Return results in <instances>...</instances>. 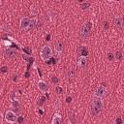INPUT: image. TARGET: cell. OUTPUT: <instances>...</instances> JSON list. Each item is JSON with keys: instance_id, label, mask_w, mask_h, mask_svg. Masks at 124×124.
<instances>
[{"instance_id": "1", "label": "cell", "mask_w": 124, "mask_h": 124, "mask_svg": "<svg viewBox=\"0 0 124 124\" xmlns=\"http://www.w3.org/2000/svg\"><path fill=\"white\" fill-rule=\"evenodd\" d=\"M52 54H53V51H52V48L50 47V46L46 45V46H42V48L40 50V57L44 62L48 61L50 59V57L52 56Z\"/></svg>"}, {"instance_id": "2", "label": "cell", "mask_w": 124, "mask_h": 124, "mask_svg": "<svg viewBox=\"0 0 124 124\" xmlns=\"http://www.w3.org/2000/svg\"><path fill=\"white\" fill-rule=\"evenodd\" d=\"M91 29H92V22L88 21L85 24H83V26L80 29V37L83 40H86L89 38L90 33H91Z\"/></svg>"}, {"instance_id": "3", "label": "cell", "mask_w": 124, "mask_h": 124, "mask_svg": "<svg viewBox=\"0 0 124 124\" xmlns=\"http://www.w3.org/2000/svg\"><path fill=\"white\" fill-rule=\"evenodd\" d=\"M5 120L8 122V123H11V124H13V123H16V121H17V116H16V112H14L13 110H11V109H9V110H7L6 112H5Z\"/></svg>"}, {"instance_id": "4", "label": "cell", "mask_w": 124, "mask_h": 124, "mask_svg": "<svg viewBox=\"0 0 124 124\" xmlns=\"http://www.w3.org/2000/svg\"><path fill=\"white\" fill-rule=\"evenodd\" d=\"M94 97H96V98H101V99H103L106 95H107V89H106V87L105 86H103V85H99L98 87H96V89L94 90Z\"/></svg>"}, {"instance_id": "5", "label": "cell", "mask_w": 124, "mask_h": 124, "mask_svg": "<svg viewBox=\"0 0 124 124\" xmlns=\"http://www.w3.org/2000/svg\"><path fill=\"white\" fill-rule=\"evenodd\" d=\"M19 26H20V29L23 30V31H26L29 29L30 27V18L29 17H21L20 18V21H19Z\"/></svg>"}, {"instance_id": "6", "label": "cell", "mask_w": 124, "mask_h": 124, "mask_svg": "<svg viewBox=\"0 0 124 124\" xmlns=\"http://www.w3.org/2000/svg\"><path fill=\"white\" fill-rule=\"evenodd\" d=\"M91 106L97 108L98 109H100V110L102 111L103 108H104V101H103V99H101V98L93 97V99H92V105H91Z\"/></svg>"}, {"instance_id": "7", "label": "cell", "mask_w": 124, "mask_h": 124, "mask_svg": "<svg viewBox=\"0 0 124 124\" xmlns=\"http://www.w3.org/2000/svg\"><path fill=\"white\" fill-rule=\"evenodd\" d=\"M37 86H38L39 90H40L42 93H46V92L48 91V85H47V83H46V81L42 80V79L38 81Z\"/></svg>"}, {"instance_id": "8", "label": "cell", "mask_w": 124, "mask_h": 124, "mask_svg": "<svg viewBox=\"0 0 124 124\" xmlns=\"http://www.w3.org/2000/svg\"><path fill=\"white\" fill-rule=\"evenodd\" d=\"M86 64H87V57L80 55V56L78 58V60H77V65H78V68H84V67L86 66Z\"/></svg>"}, {"instance_id": "9", "label": "cell", "mask_w": 124, "mask_h": 124, "mask_svg": "<svg viewBox=\"0 0 124 124\" xmlns=\"http://www.w3.org/2000/svg\"><path fill=\"white\" fill-rule=\"evenodd\" d=\"M61 123H62V116L60 115V113L55 112L52 116L51 124H61Z\"/></svg>"}, {"instance_id": "10", "label": "cell", "mask_w": 124, "mask_h": 124, "mask_svg": "<svg viewBox=\"0 0 124 124\" xmlns=\"http://www.w3.org/2000/svg\"><path fill=\"white\" fill-rule=\"evenodd\" d=\"M113 23H114V25L117 28L122 29L123 28V17L122 16H116V17H114Z\"/></svg>"}, {"instance_id": "11", "label": "cell", "mask_w": 124, "mask_h": 124, "mask_svg": "<svg viewBox=\"0 0 124 124\" xmlns=\"http://www.w3.org/2000/svg\"><path fill=\"white\" fill-rule=\"evenodd\" d=\"M54 50L57 54H61L63 52V44L61 42H56L54 44Z\"/></svg>"}, {"instance_id": "12", "label": "cell", "mask_w": 124, "mask_h": 124, "mask_svg": "<svg viewBox=\"0 0 124 124\" xmlns=\"http://www.w3.org/2000/svg\"><path fill=\"white\" fill-rule=\"evenodd\" d=\"M16 52L14 48H6L5 50V56L8 57V58H14L16 56Z\"/></svg>"}, {"instance_id": "13", "label": "cell", "mask_w": 124, "mask_h": 124, "mask_svg": "<svg viewBox=\"0 0 124 124\" xmlns=\"http://www.w3.org/2000/svg\"><path fill=\"white\" fill-rule=\"evenodd\" d=\"M37 24H38V20H37V18H36V17L31 18V19H30V27H29V29H33V28H35V27L37 26Z\"/></svg>"}, {"instance_id": "14", "label": "cell", "mask_w": 124, "mask_h": 124, "mask_svg": "<svg viewBox=\"0 0 124 124\" xmlns=\"http://www.w3.org/2000/svg\"><path fill=\"white\" fill-rule=\"evenodd\" d=\"M91 113H92L94 116H97V115H99V114L101 113V110H100V109H98L97 108H95V107L91 106Z\"/></svg>"}, {"instance_id": "15", "label": "cell", "mask_w": 124, "mask_h": 124, "mask_svg": "<svg viewBox=\"0 0 124 124\" xmlns=\"http://www.w3.org/2000/svg\"><path fill=\"white\" fill-rule=\"evenodd\" d=\"M114 57H115V59H116L117 61H119V60H121V58H122V53H121L120 51H116V53L114 54Z\"/></svg>"}, {"instance_id": "16", "label": "cell", "mask_w": 124, "mask_h": 124, "mask_svg": "<svg viewBox=\"0 0 124 124\" xmlns=\"http://www.w3.org/2000/svg\"><path fill=\"white\" fill-rule=\"evenodd\" d=\"M89 5H90V3H89V2L83 3V4H81V8H82V9H86V7H88Z\"/></svg>"}, {"instance_id": "17", "label": "cell", "mask_w": 124, "mask_h": 124, "mask_svg": "<svg viewBox=\"0 0 124 124\" xmlns=\"http://www.w3.org/2000/svg\"><path fill=\"white\" fill-rule=\"evenodd\" d=\"M56 91H57V93L58 94H60V93H62V88H60V87H56Z\"/></svg>"}, {"instance_id": "18", "label": "cell", "mask_w": 124, "mask_h": 124, "mask_svg": "<svg viewBox=\"0 0 124 124\" xmlns=\"http://www.w3.org/2000/svg\"><path fill=\"white\" fill-rule=\"evenodd\" d=\"M2 120H3V115L0 113V124L2 123Z\"/></svg>"}, {"instance_id": "19", "label": "cell", "mask_w": 124, "mask_h": 124, "mask_svg": "<svg viewBox=\"0 0 124 124\" xmlns=\"http://www.w3.org/2000/svg\"><path fill=\"white\" fill-rule=\"evenodd\" d=\"M108 58H109V59H112V53H109V54H108Z\"/></svg>"}, {"instance_id": "20", "label": "cell", "mask_w": 124, "mask_h": 124, "mask_svg": "<svg viewBox=\"0 0 124 124\" xmlns=\"http://www.w3.org/2000/svg\"><path fill=\"white\" fill-rule=\"evenodd\" d=\"M71 100H72V99H71V98H68V99H67V102H68V103H69V102H71Z\"/></svg>"}, {"instance_id": "21", "label": "cell", "mask_w": 124, "mask_h": 124, "mask_svg": "<svg viewBox=\"0 0 124 124\" xmlns=\"http://www.w3.org/2000/svg\"><path fill=\"white\" fill-rule=\"evenodd\" d=\"M1 5H2V2H1V1H0V7H1Z\"/></svg>"}]
</instances>
